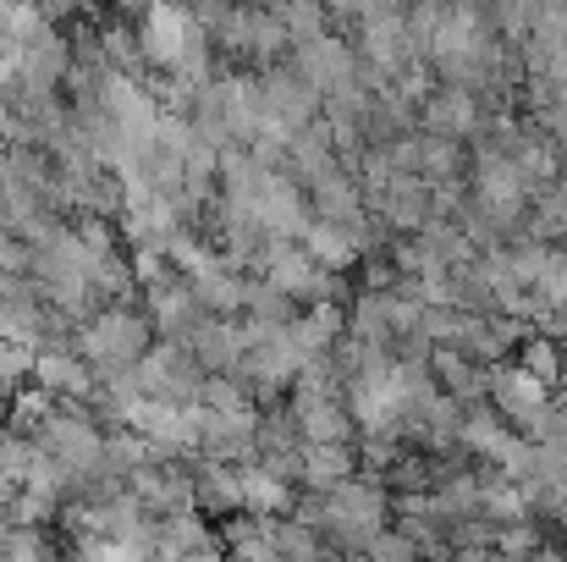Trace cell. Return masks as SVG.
Masks as SVG:
<instances>
[{
  "instance_id": "6da1fadb",
  "label": "cell",
  "mask_w": 567,
  "mask_h": 562,
  "mask_svg": "<svg viewBox=\"0 0 567 562\" xmlns=\"http://www.w3.org/2000/svg\"><path fill=\"white\" fill-rule=\"evenodd\" d=\"M78 354H83V365L100 375H122L133 370L144 354H150V320L144 315H133V309H100L89 326H83V337H78Z\"/></svg>"
},
{
  "instance_id": "5b68a950",
  "label": "cell",
  "mask_w": 567,
  "mask_h": 562,
  "mask_svg": "<svg viewBox=\"0 0 567 562\" xmlns=\"http://www.w3.org/2000/svg\"><path fill=\"white\" fill-rule=\"evenodd\" d=\"M320 270H348L353 259H359V243L342 232V226H331V221H309L303 226V243H298Z\"/></svg>"
},
{
  "instance_id": "9c48e42d",
  "label": "cell",
  "mask_w": 567,
  "mask_h": 562,
  "mask_svg": "<svg viewBox=\"0 0 567 562\" xmlns=\"http://www.w3.org/2000/svg\"><path fill=\"white\" fill-rule=\"evenodd\" d=\"M375 562H413V541H402V535H375Z\"/></svg>"
},
{
  "instance_id": "7a4b0ae2",
  "label": "cell",
  "mask_w": 567,
  "mask_h": 562,
  "mask_svg": "<svg viewBox=\"0 0 567 562\" xmlns=\"http://www.w3.org/2000/svg\"><path fill=\"white\" fill-rule=\"evenodd\" d=\"M150 315H155V326L172 337V343H183L188 348L193 343V331L204 326V304L193 298V287L188 282H150Z\"/></svg>"
},
{
  "instance_id": "ba28073f",
  "label": "cell",
  "mask_w": 567,
  "mask_h": 562,
  "mask_svg": "<svg viewBox=\"0 0 567 562\" xmlns=\"http://www.w3.org/2000/svg\"><path fill=\"white\" fill-rule=\"evenodd\" d=\"M524 370L535 375V380H557V370H563V354L551 348V343H529V354H524Z\"/></svg>"
},
{
  "instance_id": "52a82bcc",
  "label": "cell",
  "mask_w": 567,
  "mask_h": 562,
  "mask_svg": "<svg viewBox=\"0 0 567 562\" xmlns=\"http://www.w3.org/2000/svg\"><path fill=\"white\" fill-rule=\"evenodd\" d=\"M231 546H237V562H281V552H276V524H259V519H248L231 535Z\"/></svg>"
},
{
  "instance_id": "3957f363",
  "label": "cell",
  "mask_w": 567,
  "mask_h": 562,
  "mask_svg": "<svg viewBox=\"0 0 567 562\" xmlns=\"http://www.w3.org/2000/svg\"><path fill=\"white\" fill-rule=\"evenodd\" d=\"M33 380H39V391H50V397H83V391L94 386V370L83 365V354L44 348V354H33Z\"/></svg>"
},
{
  "instance_id": "277c9868",
  "label": "cell",
  "mask_w": 567,
  "mask_h": 562,
  "mask_svg": "<svg viewBox=\"0 0 567 562\" xmlns=\"http://www.w3.org/2000/svg\"><path fill=\"white\" fill-rule=\"evenodd\" d=\"M424 127L435 133V139H468L474 127H480V111H474V94L468 89H446V94H435V100H424Z\"/></svg>"
},
{
  "instance_id": "8992f818",
  "label": "cell",
  "mask_w": 567,
  "mask_h": 562,
  "mask_svg": "<svg viewBox=\"0 0 567 562\" xmlns=\"http://www.w3.org/2000/svg\"><path fill=\"white\" fill-rule=\"evenodd\" d=\"M535 304H540V315H567V254L551 248V259H546V270H540V282H535Z\"/></svg>"
}]
</instances>
